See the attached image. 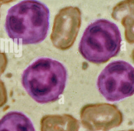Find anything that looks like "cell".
Returning <instances> with one entry per match:
<instances>
[{
    "label": "cell",
    "mask_w": 134,
    "mask_h": 131,
    "mask_svg": "<svg viewBox=\"0 0 134 131\" xmlns=\"http://www.w3.org/2000/svg\"><path fill=\"white\" fill-rule=\"evenodd\" d=\"M67 72L60 62L47 57L38 58L21 75V83L28 94L40 104L58 100L63 93Z\"/></svg>",
    "instance_id": "obj_2"
},
{
    "label": "cell",
    "mask_w": 134,
    "mask_h": 131,
    "mask_svg": "<svg viewBox=\"0 0 134 131\" xmlns=\"http://www.w3.org/2000/svg\"><path fill=\"white\" fill-rule=\"evenodd\" d=\"M8 63L7 56L5 53L0 52V76L4 72Z\"/></svg>",
    "instance_id": "obj_12"
},
{
    "label": "cell",
    "mask_w": 134,
    "mask_h": 131,
    "mask_svg": "<svg viewBox=\"0 0 134 131\" xmlns=\"http://www.w3.org/2000/svg\"><path fill=\"white\" fill-rule=\"evenodd\" d=\"M121 37L117 26L105 19H97L85 29L79 43L83 57L94 64H102L118 55Z\"/></svg>",
    "instance_id": "obj_3"
},
{
    "label": "cell",
    "mask_w": 134,
    "mask_h": 131,
    "mask_svg": "<svg viewBox=\"0 0 134 131\" xmlns=\"http://www.w3.org/2000/svg\"><path fill=\"white\" fill-rule=\"evenodd\" d=\"M83 126L91 131H108L123 121V115L118 107L109 103L88 104L80 111Z\"/></svg>",
    "instance_id": "obj_6"
},
{
    "label": "cell",
    "mask_w": 134,
    "mask_h": 131,
    "mask_svg": "<svg viewBox=\"0 0 134 131\" xmlns=\"http://www.w3.org/2000/svg\"><path fill=\"white\" fill-rule=\"evenodd\" d=\"M131 56H132V59L133 60V62L134 63V48L132 51V53H131Z\"/></svg>",
    "instance_id": "obj_14"
},
{
    "label": "cell",
    "mask_w": 134,
    "mask_h": 131,
    "mask_svg": "<svg viewBox=\"0 0 134 131\" xmlns=\"http://www.w3.org/2000/svg\"><path fill=\"white\" fill-rule=\"evenodd\" d=\"M81 11L77 7L67 6L55 16L50 39L58 49L66 50L74 44L81 25Z\"/></svg>",
    "instance_id": "obj_5"
},
{
    "label": "cell",
    "mask_w": 134,
    "mask_h": 131,
    "mask_svg": "<svg viewBox=\"0 0 134 131\" xmlns=\"http://www.w3.org/2000/svg\"><path fill=\"white\" fill-rule=\"evenodd\" d=\"M14 0H0V6H1L2 4L9 3L10 2H12Z\"/></svg>",
    "instance_id": "obj_13"
},
{
    "label": "cell",
    "mask_w": 134,
    "mask_h": 131,
    "mask_svg": "<svg viewBox=\"0 0 134 131\" xmlns=\"http://www.w3.org/2000/svg\"><path fill=\"white\" fill-rule=\"evenodd\" d=\"M0 131H35L31 120L19 111H10L0 119Z\"/></svg>",
    "instance_id": "obj_8"
},
{
    "label": "cell",
    "mask_w": 134,
    "mask_h": 131,
    "mask_svg": "<svg viewBox=\"0 0 134 131\" xmlns=\"http://www.w3.org/2000/svg\"><path fill=\"white\" fill-rule=\"evenodd\" d=\"M125 15L134 16V0H124L117 3L113 8L111 17L119 20Z\"/></svg>",
    "instance_id": "obj_9"
},
{
    "label": "cell",
    "mask_w": 134,
    "mask_h": 131,
    "mask_svg": "<svg viewBox=\"0 0 134 131\" xmlns=\"http://www.w3.org/2000/svg\"><path fill=\"white\" fill-rule=\"evenodd\" d=\"M121 23L125 28V38L129 44L134 43V17L125 15L121 19Z\"/></svg>",
    "instance_id": "obj_10"
},
{
    "label": "cell",
    "mask_w": 134,
    "mask_h": 131,
    "mask_svg": "<svg viewBox=\"0 0 134 131\" xmlns=\"http://www.w3.org/2000/svg\"><path fill=\"white\" fill-rule=\"evenodd\" d=\"M0 8H1V7H0ZM0 19H1V14H0Z\"/></svg>",
    "instance_id": "obj_16"
},
{
    "label": "cell",
    "mask_w": 134,
    "mask_h": 131,
    "mask_svg": "<svg viewBox=\"0 0 134 131\" xmlns=\"http://www.w3.org/2000/svg\"><path fill=\"white\" fill-rule=\"evenodd\" d=\"M48 7L37 0H24L7 11L5 28L8 36L17 44H34L43 41L49 27Z\"/></svg>",
    "instance_id": "obj_1"
},
{
    "label": "cell",
    "mask_w": 134,
    "mask_h": 131,
    "mask_svg": "<svg viewBox=\"0 0 134 131\" xmlns=\"http://www.w3.org/2000/svg\"><path fill=\"white\" fill-rule=\"evenodd\" d=\"M119 131H134V129H129V130H119Z\"/></svg>",
    "instance_id": "obj_15"
},
{
    "label": "cell",
    "mask_w": 134,
    "mask_h": 131,
    "mask_svg": "<svg viewBox=\"0 0 134 131\" xmlns=\"http://www.w3.org/2000/svg\"><path fill=\"white\" fill-rule=\"evenodd\" d=\"M100 94L109 102H116L134 94V67L121 60L109 63L97 80Z\"/></svg>",
    "instance_id": "obj_4"
},
{
    "label": "cell",
    "mask_w": 134,
    "mask_h": 131,
    "mask_svg": "<svg viewBox=\"0 0 134 131\" xmlns=\"http://www.w3.org/2000/svg\"><path fill=\"white\" fill-rule=\"evenodd\" d=\"M7 100L6 89L3 81L0 79V107L4 105Z\"/></svg>",
    "instance_id": "obj_11"
},
{
    "label": "cell",
    "mask_w": 134,
    "mask_h": 131,
    "mask_svg": "<svg viewBox=\"0 0 134 131\" xmlns=\"http://www.w3.org/2000/svg\"><path fill=\"white\" fill-rule=\"evenodd\" d=\"M41 131H79V121L68 114L47 115L40 121Z\"/></svg>",
    "instance_id": "obj_7"
},
{
    "label": "cell",
    "mask_w": 134,
    "mask_h": 131,
    "mask_svg": "<svg viewBox=\"0 0 134 131\" xmlns=\"http://www.w3.org/2000/svg\"><path fill=\"white\" fill-rule=\"evenodd\" d=\"M87 131H91V130H87Z\"/></svg>",
    "instance_id": "obj_17"
}]
</instances>
